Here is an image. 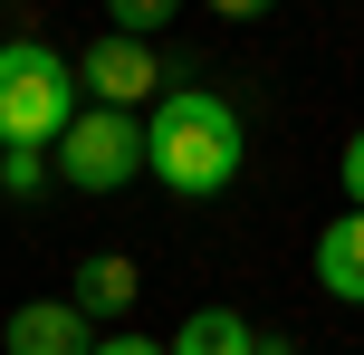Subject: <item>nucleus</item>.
Instances as JSON below:
<instances>
[{
	"mask_svg": "<svg viewBox=\"0 0 364 355\" xmlns=\"http://www.w3.org/2000/svg\"><path fill=\"white\" fill-rule=\"evenodd\" d=\"M164 355H259V327L240 317V307H192Z\"/></svg>",
	"mask_w": 364,
	"mask_h": 355,
	"instance_id": "6e6552de",
	"label": "nucleus"
},
{
	"mask_svg": "<svg viewBox=\"0 0 364 355\" xmlns=\"http://www.w3.org/2000/svg\"><path fill=\"white\" fill-rule=\"evenodd\" d=\"M316 288L364 307V211H346V221H326V231H316Z\"/></svg>",
	"mask_w": 364,
	"mask_h": 355,
	"instance_id": "0eeeda50",
	"label": "nucleus"
},
{
	"mask_svg": "<svg viewBox=\"0 0 364 355\" xmlns=\"http://www.w3.org/2000/svg\"><path fill=\"white\" fill-rule=\"evenodd\" d=\"M164 19H173V0H115V38H144Z\"/></svg>",
	"mask_w": 364,
	"mask_h": 355,
	"instance_id": "1a4fd4ad",
	"label": "nucleus"
},
{
	"mask_svg": "<svg viewBox=\"0 0 364 355\" xmlns=\"http://www.w3.org/2000/svg\"><path fill=\"white\" fill-rule=\"evenodd\" d=\"M0 355H96V327L77 317L68 298H29V307H10V327H0Z\"/></svg>",
	"mask_w": 364,
	"mask_h": 355,
	"instance_id": "39448f33",
	"label": "nucleus"
},
{
	"mask_svg": "<svg viewBox=\"0 0 364 355\" xmlns=\"http://www.w3.org/2000/svg\"><path fill=\"white\" fill-rule=\"evenodd\" d=\"M77 125V68L48 48V38H10L0 48V144L38 154Z\"/></svg>",
	"mask_w": 364,
	"mask_h": 355,
	"instance_id": "f03ea898",
	"label": "nucleus"
},
{
	"mask_svg": "<svg viewBox=\"0 0 364 355\" xmlns=\"http://www.w3.org/2000/svg\"><path fill=\"white\" fill-rule=\"evenodd\" d=\"M0 183H10V192H38V183H48V164H38V154H0Z\"/></svg>",
	"mask_w": 364,
	"mask_h": 355,
	"instance_id": "9d476101",
	"label": "nucleus"
},
{
	"mask_svg": "<svg viewBox=\"0 0 364 355\" xmlns=\"http://www.w3.org/2000/svg\"><path fill=\"white\" fill-rule=\"evenodd\" d=\"M48 154H58V183H77V192H125L134 173H144V115L87 106Z\"/></svg>",
	"mask_w": 364,
	"mask_h": 355,
	"instance_id": "7ed1b4c3",
	"label": "nucleus"
},
{
	"mask_svg": "<svg viewBox=\"0 0 364 355\" xmlns=\"http://www.w3.org/2000/svg\"><path fill=\"white\" fill-rule=\"evenodd\" d=\"M336 173H346V192H355V211H364V125L346 134V164H336Z\"/></svg>",
	"mask_w": 364,
	"mask_h": 355,
	"instance_id": "9b49d317",
	"label": "nucleus"
},
{
	"mask_svg": "<svg viewBox=\"0 0 364 355\" xmlns=\"http://www.w3.org/2000/svg\"><path fill=\"white\" fill-rule=\"evenodd\" d=\"M96 355H164L154 337H96Z\"/></svg>",
	"mask_w": 364,
	"mask_h": 355,
	"instance_id": "f8f14e48",
	"label": "nucleus"
},
{
	"mask_svg": "<svg viewBox=\"0 0 364 355\" xmlns=\"http://www.w3.org/2000/svg\"><path fill=\"white\" fill-rule=\"evenodd\" d=\"M144 298V269L125 260V250H96V260H77V288H68V307L87 327H106V317H125V307Z\"/></svg>",
	"mask_w": 364,
	"mask_h": 355,
	"instance_id": "423d86ee",
	"label": "nucleus"
},
{
	"mask_svg": "<svg viewBox=\"0 0 364 355\" xmlns=\"http://www.w3.org/2000/svg\"><path fill=\"white\" fill-rule=\"evenodd\" d=\"M154 77H164V68H154V48H144V38H115V29L96 38L87 58H77V87H96V106H115V115L144 106Z\"/></svg>",
	"mask_w": 364,
	"mask_h": 355,
	"instance_id": "20e7f679",
	"label": "nucleus"
},
{
	"mask_svg": "<svg viewBox=\"0 0 364 355\" xmlns=\"http://www.w3.org/2000/svg\"><path fill=\"white\" fill-rule=\"evenodd\" d=\"M144 173L182 202H211V192H230L240 173V115L220 106L211 87H173L164 106H154L144 125Z\"/></svg>",
	"mask_w": 364,
	"mask_h": 355,
	"instance_id": "f257e3e1",
	"label": "nucleus"
}]
</instances>
